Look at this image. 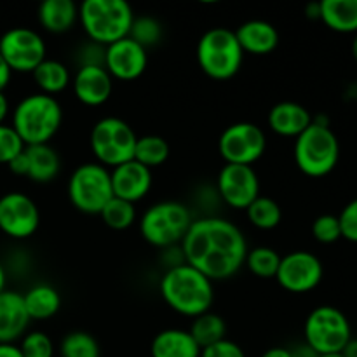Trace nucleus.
<instances>
[{
	"mask_svg": "<svg viewBox=\"0 0 357 357\" xmlns=\"http://www.w3.org/2000/svg\"><path fill=\"white\" fill-rule=\"evenodd\" d=\"M31 75H33V80L40 93L47 94V96H56V94L63 93L68 86H72L70 70L66 68L65 63L58 61V59L45 58L33 70Z\"/></svg>",
	"mask_w": 357,
	"mask_h": 357,
	"instance_id": "27",
	"label": "nucleus"
},
{
	"mask_svg": "<svg viewBox=\"0 0 357 357\" xmlns=\"http://www.w3.org/2000/svg\"><path fill=\"white\" fill-rule=\"evenodd\" d=\"M114 197L110 169L98 162L80 164L68 180V199L77 211L84 215H100Z\"/></svg>",
	"mask_w": 357,
	"mask_h": 357,
	"instance_id": "10",
	"label": "nucleus"
},
{
	"mask_svg": "<svg viewBox=\"0 0 357 357\" xmlns=\"http://www.w3.org/2000/svg\"><path fill=\"white\" fill-rule=\"evenodd\" d=\"M72 91L86 107H101L114 91V79L103 66H82L72 77Z\"/></svg>",
	"mask_w": 357,
	"mask_h": 357,
	"instance_id": "18",
	"label": "nucleus"
},
{
	"mask_svg": "<svg viewBox=\"0 0 357 357\" xmlns=\"http://www.w3.org/2000/svg\"><path fill=\"white\" fill-rule=\"evenodd\" d=\"M218 195L227 206L234 209H244L260 195V178L253 166L225 164L216 178Z\"/></svg>",
	"mask_w": 357,
	"mask_h": 357,
	"instance_id": "15",
	"label": "nucleus"
},
{
	"mask_svg": "<svg viewBox=\"0 0 357 357\" xmlns=\"http://www.w3.org/2000/svg\"><path fill=\"white\" fill-rule=\"evenodd\" d=\"M100 344L87 331H72L59 344L61 357H100Z\"/></svg>",
	"mask_w": 357,
	"mask_h": 357,
	"instance_id": "33",
	"label": "nucleus"
},
{
	"mask_svg": "<svg viewBox=\"0 0 357 357\" xmlns=\"http://www.w3.org/2000/svg\"><path fill=\"white\" fill-rule=\"evenodd\" d=\"M261 357H291V349L286 347H272L261 354Z\"/></svg>",
	"mask_w": 357,
	"mask_h": 357,
	"instance_id": "45",
	"label": "nucleus"
},
{
	"mask_svg": "<svg viewBox=\"0 0 357 357\" xmlns=\"http://www.w3.org/2000/svg\"><path fill=\"white\" fill-rule=\"evenodd\" d=\"M248 220L258 230H274L282 220V209L279 202H275L267 195H258L246 209Z\"/></svg>",
	"mask_w": 357,
	"mask_h": 357,
	"instance_id": "30",
	"label": "nucleus"
},
{
	"mask_svg": "<svg viewBox=\"0 0 357 357\" xmlns=\"http://www.w3.org/2000/svg\"><path fill=\"white\" fill-rule=\"evenodd\" d=\"M105 51H107L105 45L87 40V44L80 45L79 54H77L79 68H82V66H103L105 68Z\"/></svg>",
	"mask_w": 357,
	"mask_h": 357,
	"instance_id": "39",
	"label": "nucleus"
},
{
	"mask_svg": "<svg viewBox=\"0 0 357 357\" xmlns=\"http://www.w3.org/2000/svg\"><path fill=\"white\" fill-rule=\"evenodd\" d=\"M352 56H354V59H356V63H357V33H356V37H354V40H352Z\"/></svg>",
	"mask_w": 357,
	"mask_h": 357,
	"instance_id": "50",
	"label": "nucleus"
},
{
	"mask_svg": "<svg viewBox=\"0 0 357 357\" xmlns=\"http://www.w3.org/2000/svg\"><path fill=\"white\" fill-rule=\"evenodd\" d=\"M6 282H7V274H6V268L3 265L0 264V293L6 291Z\"/></svg>",
	"mask_w": 357,
	"mask_h": 357,
	"instance_id": "49",
	"label": "nucleus"
},
{
	"mask_svg": "<svg viewBox=\"0 0 357 357\" xmlns=\"http://www.w3.org/2000/svg\"><path fill=\"white\" fill-rule=\"evenodd\" d=\"M267 149L265 131L255 122H236L220 135L218 152L225 164L253 166Z\"/></svg>",
	"mask_w": 357,
	"mask_h": 357,
	"instance_id": "11",
	"label": "nucleus"
},
{
	"mask_svg": "<svg viewBox=\"0 0 357 357\" xmlns=\"http://www.w3.org/2000/svg\"><path fill=\"white\" fill-rule=\"evenodd\" d=\"M10 79H13V72H10V68L7 66V63L3 61L2 54H0V93H3V89L9 86Z\"/></svg>",
	"mask_w": 357,
	"mask_h": 357,
	"instance_id": "42",
	"label": "nucleus"
},
{
	"mask_svg": "<svg viewBox=\"0 0 357 357\" xmlns=\"http://www.w3.org/2000/svg\"><path fill=\"white\" fill-rule=\"evenodd\" d=\"M338 222H340L342 239L349 241V243H357V197L352 199L342 209V213L338 215Z\"/></svg>",
	"mask_w": 357,
	"mask_h": 357,
	"instance_id": "38",
	"label": "nucleus"
},
{
	"mask_svg": "<svg viewBox=\"0 0 357 357\" xmlns=\"http://www.w3.org/2000/svg\"><path fill=\"white\" fill-rule=\"evenodd\" d=\"M0 357H23L16 344H0Z\"/></svg>",
	"mask_w": 357,
	"mask_h": 357,
	"instance_id": "44",
	"label": "nucleus"
},
{
	"mask_svg": "<svg viewBox=\"0 0 357 357\" xmlns=\"http://www.w3.org/2000/svg\"><path fill=\"white\" fill-rule=\"evenodd\" d=\"M9 115V100L3 93H0V124H3V121Z\"/></svg>",
	"mask_w": 357,
	"mask_h": 357,
	"instance_id": "47",
	"label": "nucleus"
},
{
	"mask_svg": "<svg viewBox=\"0 0 357 357\" xmlns=\"http://www.w3.org/2000/svg\"><path fill=\"white\" fill-rule=\"evenodd\" d=\"M146 66H149V51L129 37L107 45L105 70L110 73L112 79L131 82L145 73Z\"/></svg>",
	"mask_w": 357,
	"mask_h": 357,
	"instance_id": "16",
	"label": "nucleus"
},
{
	"mask_svg": "<svg viewBox=\"0 0 357 357\" xmlns=\"http://www.w3.org/2000/svg\"><path fill=\"white\" fill-rule=\"evenodd\" d=\"M323 275V261L310 251L298 250L281 257V265L275 279L279 286L288 293L305 295L321 284Z\"/></svg>",
	"mask_w": 357,
	"mask_h": 357,
	"instance_id": "13",
	"label": "nucleus"
},
{
	"mask_svg": "<svg viewBox=\"0 0 357 357\" xmlns=\"http://www.w3.org/2000/svg\"><path fill=\"white\" fill-rule=\"evenodd\" d=\"M40 227V211L23 192H7L0 197V230L16 241L28 239Z\"/></svg>",
	"mask_w": 357,
	"mask_h": 357,
	"instance_id": "14",
	"label": "nucleus"
},
{
	"mask_svg": "<svg viewBox=\"0 0 357 357\" xmlns=\"http://www.w3.org/2000/svg\"><path fill=\"white\" fill-rule=\"evenodd\" d=\"M0 54L10 72L33 73V70L47 58V47L44 37L37 30L14 26L0 37Z\"/></svg>",
	"mask_w": 357,
	"mask_h": 357,
	"instance_id": "12",
	"label": "nucleus"
},
{
	"mask_svg": "<svg viewBox=\"0 0 357 357\" xmlns=\"http://www.w3.org/2000/svg\"><path fill=\"white\" fill-rule=\"evenodd\" d=\"M305 14L309 20H319L321 17V3L312 2L305 7Z\"/></svg>",
	"mask_w": 357,
	"mask_h": 357,
	"instance_id": "46",
	"label": "nucleus"
},
{
	"mask_svg": "<svg viewBox=\"0 0 357 357\" xmlns=\"http://www.w3.org/2000/svg\"><path fill=\"white\" fill-rule=\"evenodd\" d=\"M188 333L192 335L195 344H197L202 351V349L209 347V345L227 338V324L222 316H218V314L209 310V312L201 314V316L192 319Z\"/></svg>",
	"mask_w": 357,
	"mask_h": 357,
	"instance_id": "28",
	"label": "nucleus"
},
{
	"mask_svg": "<svg viewBox=\"0 0 357 357\" xmlns=\"http://www.w3.org/2000/svg\"><path fill=\"white\" fill-rule=\"evenodd\" d=\"M312 236L321 244H333L342 239V229L338 216L321 215L312 223Z\"/></svg>",
	"mask_w": 357,
	"mask_h": 357,
	"instance_id": "36",
	"label": "nucleus"
},
{
	"mask_svg": "<svg viewBox=\"0 0 357 357\" xmlns=\"http://www.w3.org/2000/svg\"><path fill=\"white\" fill-rule=\"evenodd\" d=\"M24 150V143L14 131L13 126L0 124V164H9Z\"/></svg>",
	"mask_w": 357,
	"mask_h": 357,
	"instance_id": "37",
	"label": "nucleus"
},
{
	"mask_svg": "<svg viewBox=\"0 0 357 357\" xmlns=\"http://www.w3.org/2000/svg\"><path fill=\"white\" fill-rule=\"evenodd\" d=\"M24 309L30 321H47L61 309V295L51 284H35L23 293Z\"/></svg>",
	"mask_w": 357,
	"mask_h": 357,
	"instance_id": "25",
	"label": "nucleus"
},
{
	"mask_svg": "<svg viewBox=\"0 0 357 357\" xmlns=\"http://www.w3.org/2000/svg\"><path fill=\"white\" fill-rule=\"evenodd\" d=\"M159 291L173 312L190 319L209 312L215 302V288L211 279L188 264L167 268L160 278Z\"/></svg>",
	"mask_w": 357,
	"mask_h": 357,
	"instance_id": "2",
	"label": "nucleus"
},
{
	"mask_svg": "<svg viewBox=\"0 0 357 357\" xmlns=\"http://www.w3.org/2000/svg\"><path fill=\"white\" fill-rule=\"evenodd\" d=\"M248 271L260 279H274L281 265V255L268 246H257L248 251Z\"/></svg>",
	"mask_w": 357,
	"mask_h": 357,
	"instance_id": "31",
	"label": "nucleus"
},
{
	"mask_svg": "<svg viewBox=\"0 0 357 357\" xmlns=\"http://www.w3.org/2000/svg\"><path fill=\"white\" fill-rule=\"evenodd\" d=\"M138 136L135 129L119 117H103L93 126L89 136L91 150L98 164L107 169L121 166L135 159Z\"/></svg>",
	"mask_w": 357,
	"mask_h": 357,
	"instance_id": "8",
	"label": "nucleus"
},
{
	"mask_svg": "<svg viewBox=\"0 0 357 357\" xmlns=\"http://www.w3.org/2000/svg\"><path fill=\"white\" fill-rule=\"evenodd\" d=\"M192 211L178 201H162L150 206L139 218V234L153 248L178 246L190 229Z\"/></svg>",
	"mask_w": 357,
	"mask_h": 357,
	"instance_id": "6",
	"label": "nucleus"
},
{
	"mask_svg": "<svg viewBox=\"0 0 357 357\" xmlns=\"http://www.w3.org/2000/svg\"><path fill=\"white\" fill-rule=\"evenodd\" d=\"M244 61L236 31L216 26L202 33L197 42V63L202 73L213 80H229L239 73Z\"/></svg>",
	"mask_w": 357,
	"mask_h": 357,
	"instance_id": "5",
	"label": "nucleus"
},
{
	"mask_svg": "<svg viewBox=\"0 0 357 357\" xmlns=\"http://www.w3.org/2000/svg\"><path fill=\"white\" fill-rule=\"evenodd\" d=\"M314 117L303 105L295 101H281L271 108L267 124L272 132L282 138H298L310 124Z\"/></svg>",
	"mask_w": 357,
	"mask_h": 357,
	"instance_id": "20",
	"label": "nucleus"
},
{
	"mask_svg": "<svg viewBox=\"0 0 357 357\" xmlns=\"http://www.w3.org/2000/svg\"><path fill=\"white\" fill-rule=\"evenodd\" d=\"M303 337L316 354H338L352 340V328L340 309L321 305L307 316Z\"/></svg>",
	"mask_w": 357,
	"mask_h": 357,
	"instance_id": "9",
	"label": "nucleus"
},
{
	"mask_svg": "<svg viewBox=\"0 0 357 357\" xmlns=\"http://www.w3.org/2000/svg\"><path fill=\"white\" fill-rule=\"evenodd\" d=\"M201 357H246V354L239 344L229 340V338H223V340L202 349Z\"/></svg>",
	"mask_w": 357,
	"mask_h": 357,
	"instance_id": "40",
	"label": "nucleus"
},
{
	"mask_svg": "<svg viewBox=\"0 0 357 357\" xmlns=\"http://www.w3.org/2000/svg\"><path fill=\"white\" fill-rule=\"evenodd\" d=\"M319 20L337 33H357V0H323Z\"/></svg>",
	"mask_w": 357,
	"mask_h": 357,
	"instance_id": "26",
	"label": "nucleus"
},
{
	"mask_svg": "<svg viewBox=\"0 0 357 357\" xmlns=\"http://www.w3.org/2000/svg\"><path fill=\"white\" fill-rule=\"evenodd\" d=\"M24 153L28 159L26 178H30L33 183H51L59 174L61 160L51 145L24 146Z\"/></svg>",
	"mask_w": 357,
	"mask_h": 357,
	"instance_id": "24",
	"label": "nucleus"
},
{
	"mask_svg": "<svg viewBox=\"0 0 357 357\" xmlns=\"http://www.w3.org/2000/svg\"><path fill=\"white\" fill-rule=\"evenodd\" d=\"M37 20L49 33H66L79 20V6L73 0H44L37 9Z\"/></svg>",
	"mask_w": 357,
	"mask_h": 357,
	"instance_id": "23",
	"label": "nucleus"
},
{
	"mask_svg": "<svg viewBox=\"0 0 357 357\" xmlns=\"http://www.w3.org/2000/svg\"><path fill=\"white\" fill-rule=\"evenodd\" d=\"M7 167H9L14 174H17V176H26L28 159H26V153H24V150L20 153V155L14 157V159L7 164Z\"/></svg>",
	"mask_w": 357,
	"mask_h": 357,
	"instance_id": "41",
	"label": "nucleus"
},
{
	"mask_svg": "<svg viewBox=\"0 0 357 357\" xmlns=\"http://www.w3.org/2000/svg\"><path fill=\"white\" fill-rule=\"evenodd\" d=\"M30 323L23 293L10 289L0 293V344H16L28 333Z\"/></svg>",
	"mask_w": 357,
	"mask_h": 357,
	"instance_id": "19",
	"label": "nucleus"
},
{
	"mask_svg": "<svg viewBox=\"0 0 357 357\" xmlns=\"http://www.w3.org/2000/svg\"><path fill=\"white\" fill-rule=\"evenodd\" d=\"M152 357H201V347L188 330L167 328L159 331L150 344Z\"/></svg>",
	"mask_w": 357,
	"mask_h": 357,
	"instance_id": "22",
	"label": "nucleus"
},
{
	"mask_svg": "<svg viewBox=\"0 0 357 357\" xmlns=\"http://www.w3.org/2000/svg\"><path fill=\"white\" fill-rule=\"evenodd\" d=\"M164 37V28L155 17L152 16H135V21L129 30V38L136 44L142 45L149 51L150 47H155Z\"/></svg>",
	"mask_w": 357,
	"mask_h": 357,
	"instance_id": "34",
	"label": "nucleus"
},
{
	"mask_svg": "<svg viewBox=\"0 0 357 357\" xmlns=\"http://www.w3.org/2000/svg\"><path fill=\"white\" fill-rule=\"evenodd\" d=\"M105 225L112 230H128L136 222V208L135 204L122 199L112 197L100 213Z\"/></svg>",
	"mask_w": 357,
	"mask_h": 357,
	"instance_id": "32",
	"label": "nucleus"
},
{
	"mask_svg": "<svg viewBox=\"0 0 357 357\" xmlns=\"http://www.w3.org/2000/svg\"><path fill=\"white\" fill-rule=\"evenodd\" d=\"M295 164L305 176H328L340 160V142L330 126L312 124L295 139Z\"/></svg>",
	"mask_w": 357,
	"mask_h": 357,
	"instance_id": "7",
	"label": "nucleus"
},
{
	"mask_svg": "<svg viewBox=\"0 0 357 357\" xmlns=\"http://www.w3.org/2000/svg\"><path fill=\"white\" fill-rule=\"evenodd\" d=\"M291 357H319V354H316V352L303 342V344L291 349Z\"/></svg>",
	"mask_w": 357,
	"mask_h": 357,
	"instance_id": "43",
	"label": "nucleus"
},
{
	"mask_svg": "<svg viewBox=\"0 0 357 357\" xmlns=\"http://www.w3.org/2000/svg\"><path fill=\"white\" fill-rule=\"evenodd\" d=\"M344 357H357V338H352L351 342L347 344V347L342 351Z\"/></svg>",
	"mask_w": 357,
	"mask_h": 357,
	"instance_id": "48",
	"label": "nucleus"
},
{
	"mask_svg": "<svg viewBox=\"0 0 357 357\" xmlns=\"http://www.w3.org/2000/svg\"><path fill=\"white\" fill-rule=\"evenodd\" d=\"M136 14L126 0H84L79 20L91 42L110 45L129 37Z\"/></svg>",
	"mask_w": 357,
	"mask_h": 357,
	"instance_id": "4",
	"label": "nucleus"
},
{
	"mask_svg": "<svg viewBox=\"0 0 357 357\" xmlns=\"http://www.w3.org/2000/svg\"><path fill=\"white\" fill-rule=\"evenodd\" d=\"M319 357H344V354H342V352H338V354H323Z\"/></svg>",
	"mask_w": 357,
	"mask_h": 357,
	"instance_id": "51",
	"label": "nucleus"
},
{
	"mask_svg": "<svg viewBox=\"0 0 357 357\" xmlns=\"http://www.w3.org/2000/svg\"><path fill=\"white\" fill-rule=\"evenodd\" d=\"M17 347L23 357H54V342L44 331H28Z\"/></svg>",
	"mask_w": 357,
	"mask_h": 357,
	"instance_id": "35",
	"label": "nucleus"
},
{
	"mask_svg": "<svg viewBox=\"0 0 357 357\" xmlns=\"http://www.w3.org/2000/svg\"><path fill=\"white\" fill-rule=\"evenodd\" d=\"M236 31L244 54L265 56L271 54L279 45V31L272 23L264 20H250L241 24Z\"/></svg>",
	"mask_w": 357,
	"mask_h": 357,
	"instance_id": "21",
	"label": "nucleus"
},
{
	"mask_svg": "<svg viewBox=\"0 0 357 357\" xmlns=\"http://www.w3.org/2000/svg\"><path fill=\"white\" fill-rule=\"evenodd\" d=\"M63 124V108L54 96L35 93L24 96L13 110V129L24 146L49 145Z\"/></svg>",
	"mask_w": 357,
	"mask_h": 357,
	"instance_id": "3",
	"label": "nucleus"
},
{
	"mask_svg": "<svg viewBox=\"0 0 357 357\" xmlns=\"http://www.w3.org/2000/svg\"><path fill=\"white\" fill-rule=\"evenodd\" d=\"M180 250L185 264L211 281H225L236 275L246 264L250 251L243 230L220 216L194 220Z\"/></svg>",
	"mask_w": 357,
	"mask_h": 357,
	"instance_id": "1",
	"label": "nucleus"
},
{
	"mask_svg": "<svg viewBox=\"0 0 357 357\" xmlns=\"http://www.w3.org/2000/svg\"><path fill=\"white\" fill-rule=\"evenodd\" d=\"M110 180L114 197L128 201L131 204L145 199L152 190L153 183L152 171L136 162L135 159L110 169Z\"/></svg>",
	"mask_w": 357,
	"mask_h": 357,
	"instance_id": "17",
	"label": "nucleus"
},
{
	"mask_svg": "<svg viewBox=\"0 0 357 357\" xmlns=\"http://www.w3.org/2000/svg\"><path fill=\"white\" fill-rule=\"evenodd\" d=\"M169 143L159 135H146L138 136L135 149V160L142 166L149 167L150 171L153 167H159L169 159Z\"/></svg>",
	"mask_w": 357,
	"mask_h": 357,
	"instance_id": "29",
	"label": "nucleus"
}]
</instances>
